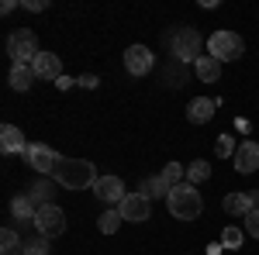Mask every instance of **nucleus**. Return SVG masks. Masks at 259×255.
I'll return each instance as SVG.
<instances>
[{
  "instance_id": "nucleus-1",
  "label": "nucleus",
  "mask_w": 259,
  "mask_h": 255,
  "mask_svg": "<svg viewBox=\"0 0 259 255\" xmlns=\"http://www.w3.org/2000/svg\"><path fill=\"white\" fill-rule=\"evenodd\" d=\"M52 179L66 190H94L100 176L94 169V162H87V159H62L56 166V173H52Z\"/></svg>"
},
{
  "instance_id": "nucleus-13",
  "label": "nucleus",
  "mask_w": 259,
  "mask_h": 255,
  "mask_svg": "<svg viewBox=\"0 0 259 255\" xmlns=\"http://www.w3.org/2000/svg\"><path fill=\"white\" fill-rule=\"evenodd\" d=\"M0 152H4V156L28 152V141H24V135H21L18 124H4V128H0Z\"/></svg>"
},
{
  "instance_id": "nucleus-8",
  "label": "nucleus",
  "mask_w": 259,
  "mask_h": 255,
  "mask_svg": "<svg viewBox=\"0 0 259 255\" xmlns=\"http://www.w3.org/2000/svg\"><path fill=\"white\" fill-rule=\"evenodd\" d=\"M152 66H156V56H152V48H145V45H132V48L124 52V69H128L132 76H149Z\"/></svg>"
},
{
  "instance_id": "nucleus-9",
  "label": "nucleus",
  "mask_w": 259,
  "mask_h": 255,
  "mask_svg": "<svg viewBox=\"0 0 259 255\" xmlns=\"http://www.w3.org/2000/svg\"><path fill=\"white\" fill-rule=\"evenodd\" d=\"M121 217L124 221H132V224H142V221H149V214H152V200L142 193H128L124 200H121Z\"/></svg>"
},
{
  "instance_id": "nucleus-11",
  "label": "nucleus",
  "mask_w": 259,
  "mask_h": 255,
  "mask_svg": "<svg viewBox=\"0 0 259 255\" xmlns=\"http://www.w3.org/2000/svg\"><path fill=\"white\" fill-rule=\"evenodd\" d=\"M235 169H239L242 176H249V173H256L259 169V141H252V138H245L239 148H235Z\"/></svg>"
},
{
  "instance_id": "nucleus-5",
  "label": "nucleus",
  "mask_w": 259,
  "mask_h": 255,
  "mask_svg": "<svg viewBox=\"0 0 259 255\" xmlns=\"http://www.w3.org/2000/svg\"><path fill=\"white\" fill-rule=\"evenodd\" d=\"M38 38H35V31H28V28H18V31H11L7 35V56L21 66H31V62L38 59Z\"/></svg>"
},
{
  "instance_id": "nucleus-22",
  "label": "nucleus",
  "mask_w": 259,
  "mask_h": 255,
  "mask_svg": "<svg viewBox=\"0 0 259 255\" xmlns=\"http://www.w3.org/2000/svg\"><path fill=\"white\" fill-rule=\"evenodd\" d=\"M121 221H124V217H121V211L114 207V211H104V214L97 217V228L104 231V235H114V231L121 228Z\"/></svg>"
},
{
  "instance_id": "nucleus-17",
  "label": "nucleus",
  "mask_w": 259,
  "mask_h": 255,
  "mask_svg": "<svg viewBox=\"0 0 259 255\" xmlns=\"http://www.w3.org/2000/svg\"><path fill=\"white\" fill-rule=\"evenodd\" d=\"M11 86H14V90H21V93H24V90H31V83H35V69H31V66H21V62H14V66H11Z\"/></svg>"
},
{
  "instance_id": "nucleus-34",
  "label": "nucleus",
  "mask_w": 259,
  "mask_h": 255,
  "mask_svg": "<svg viewBox=\"0 0 259 255\" xmlns=\"http://www.w3.org/2000/svg\"><path fill=\"white\" fill-rule=\"evenodd\" d=\"M225 252V245H221V241H211V245H207V255H221Z\"/></svg>"
},
{
  "instance_id": "nucleus-7",
  "label": "nucleus",
  "mask_w": 259,
  "mask_h": 255,
  "mask_svg": "<svg viewBox=\"0 0 259 255\" xmlns=\"http://www.w3.org/2000/svg\"><path fill=\"white\" fill-rule=\"evenodd\" d=\"M24 159H28V166L38 173V176H52L56 173V166L62 162L59 152H52L49 145H41V141H31L28 145V152H24Z\"/></svg>"
},
{
  "instance_id": "nucleus-27",
  "label": "nucleus",
  "mask_w": 259,
  "mask_h": 255,
  "mask_svg": "<svg viewBox=\"0 0 259 255\" xmlns=\"http://www.w3.org/2000/svg\"><path fill=\"white\" fill-rule=\"evenodd\" d=\"M221 245H225V248H242V228L228 224V228L221 231Z\"/></svg>"
},
{
  "instance_id": "nucleus-31",
  "label": "nucleus",
  "mask_w": 259,
  "mask_h": 255,
  "mask_svg": "<svg viewBox=\"0 0 259 255\" xmlns=\"http://www.w3.org/2000/svg\"><path fill=\"white\" fill-rule=\"evenodd\" d=\"M245 200H249V214L259 211V190H245Z\"/></svg>"
},
{
  "instance_id": "nucleus-24",
  "label": "nucleus",
  "mask_w": 259,
  "mask_h": 255,
  "mask_svg": "<svg viewBox=\"0 0 259 255\" xmlns=\"http://www.w3.org/2000/svg\"><path fill=\"white\" fill-rule=\"evenodd\" d=\"M31 200H35V203H38V207H45V203H52V183H49V179H38V183H35V186H31Z\"/></svg>"
},
{
  "instance_id": "nucleus-2",
  "label": "nucleus",
  "mask_w": 259,
  "mask_h": 255,
  "mask_svg": "<svg viewBox=\"0 0 259 255\" xmlns=\"http://www.w3.org/2000/svg\"><path fill=\"white\" fill-rule=\"evenodd\" d=\"M166 203H169V214L177 217V221H197L200 211H204V200H200L197 186H190V183L173 186L169 196H166Z\"/></svg>"
},
{
  "instance_id": "nucleus-6",
  "label": "nucleus",
  "mask_w": 259,
  "mask_h": 255,
  "mask_svg": "<svg viewBox=\"0 0 259 255\" xmlns=\"http://www.w3.org/2000/svg\"><path fill=\"white\" fill-rule=\"evenodd\" d=\"M35 231H38L41 238H59L62 231H66V211L62 207H56V203H45V207H38V214H35Z\"/></svg>"
},
{
  "instance_id": "nucleus-21",
  "label": "nucleus",
  "mask_w": 259,
  "mask_h": 255,
  "mask_svg": "<svg viewBox=\"0 0 259 255\" xmlns=\"http://www.w3.org/2000/svg\"><path fill=\"white\" fill-rule=\"evenodd\" d=\"M183 176H187V169H183L180 162H166V166H162V173H159V179L169 186V190H173V186H180V183H187Z\"/></svg>"
},
{
  "instance_id": "nucleus-28",
  "label": "nucleus",
  "mask_w": 259,
  "mask_h": 255,
  "mask_svg": "<svg viewBox=\"0 0 259 255\" xmlns=\"http://www.w3.org/2000/svg\"><path fill=\"white\" fill-rule=\"evenodd\" d=\"M245 235H249V238H256V241H259V211L245 214Z\"/></svg>"
},
{
  "instance_id": "nucleus-23",
  "label": "nucleus",
  "mask_w": 259,
  "mask_h": 255,
  "mask_svg": "<svg viewBox=\"0 0 259 255\" xmlns=\"http://www.w3.org/2000/svg\"><path fill=\"white\" fill-rule=\"evenodd\" d=\"M139 193H142V196H149V200H156V196H169V186H166L159 176H149L145 183H142Z\"/></svg>"
},
{
  "instance_id": "nucleus-4",
  "label": "nucleus",
  "mask_w": 259,
  "mask_h": 255,
  "mask_svg": "<svg viewBox=\"0 0 259 255\" xmlns=\"http://www.w3.org/2000/svg\"><path fill=\"white\" fill-rule=\"evenodd\" d=\"M207 56H214L218 62H235L245 56V41H242V35H235V31H214L211 38H207Z\"/></svg>"
},
{
  "instance_id": "nucleus-14",
  "label": "nucleus",
  "mask_w": 259,
  "mask_h": 255,
  "mask_svg": "<svg viewBox=\"0 0 259 255\" xmlns=\"http://www.w3.org/2000/svg\"><path fill=\"white\" fill-rule=\"evenodd\" d=\"M214 107H218V100L194 97L190 104H187V121H190V124H207V121L214 118Z\"/></svg>"
},
{
  "instance_id": "nucleus-15",
  "label": "nucleus",
  "mask_w": 259,
  "mask_h": 255,
  "mask_svg": "<svg viewBox=\"0 0 259 255\" xmlns=\"http://www.w3.org/2000/svg\"><path fill=\"white\" fill-rule=\"evenodd\" d=\"M11 214L18 217L21 224H35V214H38V203H35V200H31V196H14V200H11Z\"/></svg>"
},
{
  "instance_id": "nucleus-29",
  "label": "nucleus",
  "mask_w": 259,
  "mask_h": 255,
  "mask_svg": "<svg viewBox=\"0 0 259 255\" xmlns=\"http://www.w3.org/2000/svg\"><path fill=\"white\" fill-rule=\"evenodd\" d=\"M97 83H100V79L94 76V73H83V76H76V86H80V90H97Z\"/></svg>"
},
{
  "instance_id": "nucleus-26",
  "label": "nucleus",
  "mask_w": 259,
  "mask_h": 255,
  "mask_svg": "<svg viewBox=\"0 0 259 255\" xmlns=\"http://www.w3.org/2000/svg\"><path fill=\"white\" fill-rule=\"evenodd\" d=\"M235 138L232 135H218V145H214V152H218V159H235Z\"/></svg>"
},
{
  "instance_id": "nucleus-30",
  "label": "nucleus",
  "mask_w": 259,
  "mask_h": 255,
  "mask_svg": "<svg viewBox=\"0 0 259 255\" xmlns=\"http://www.w3.org/2000/svg\"><path fill=\"white\" fill-rule=\"evenodd\" d=\"M21 7H24V11H35V14H38V11H45L49 4H45V0H21Z\"/></svg>"
},
{
  "instance_id": "nucleus-12",
  "label": "nucleus",
  "mask_w": 259,
  "mask_h": 255,
  "mask_svg": "<svg viewBox=\"0 0 259 255\" xmlns=\"http://www.w3.org/2000/svg\"><path fill=\"white\" fill-rule=\"evenodd\" d=\"M94 196L97 200H104V203H114V207H121V200H124V183H121L118 176H100L97 186H94Z\"/></svg>"
},
{
  "instance_id": "nucleus-33",
  "label": "nucleus",
  "mask_w": 259,
  "mask_h": 255,
  "mask_svg": "<svg viewBox=\"0 0 259 255\" xmlns=\"http://www.w3.org/2000/svg\"><path fill=\"white\" fill-rule=\"evenodd\" d=\"M56 86H59V90H69V86H76V79H73V76H62Z\"/></svg>"
},
{
  "instance_id": "nucleus-10",
  "label": "nucleus",
  "mask_w": 259,
  "mask_h": 255,
  "mask_svg": "<svg viewBox=\"0 0 259 255\" xmlns=\"http://www.w3.org/2000/svg\"><path fill=\"white\" fill-rule=\"evenodd\" d=\"M31 69H35V76L38 79H49V83H59L66 73H62V59L56 52H38V59L31 62Z\"/></svg>"
},
{
  "instance_id": "nucleus-25",
  "label": "nucleus",
  "mask_w": 259,
  "mask_h": 255,
  "mask_svg": "<svg viewBox=\"0 0 259 255\" xmlns=\"http://www.w3.org/2000/svg\"><path fill=\"white\" fill-rule=\"evenodd\" d=\"M52 252V248H49V238H28V241H24V252L21 255H49Z\"/></svg>"
},
{
  "instance_id": "nucleus-19",
  "label": "nucleus",
  "mask_w": 259,
  "mask_h": 255,
  "mask_svg": "<svg viewBox=\"0 0 259 255\" xmlns=\"http://www.w3.org/2000/svg\"><path fill=\"white\" fill-rule=\"evenodd\" d=\"M24 252V241L18 238L14 228H4L0 231V255H21Z\"/></svg>"
},
{
  "instance_id": "nucleus-16",
  "label": "nucleus",
  "mask_w": 259,
  "mask_h": 255,
  "mask_svg": "<svg viewBox=\"0 0 259 255\" xmlns=\"http://www.w3.org/2000/svg\"><path fill=\"white\" fill-rule=\"evenodd\" d=\"M194 73H197L200 83H218L221 79V62L214 59V56H200V59L194 62Z\"/></svg>"
},
{
  "instance_id": "nucleus-18",
  "label": "nucleus",
  "mask_w": 259,
  "mask_h": 255,
  "mask_svg": "<svg viewBox=\"0 0 259 255\" xmlns=\"http://www.w3.org/2000/svg\"><path fill=\"white\" fill-rule=\"evenodd\" d=\"M211 179V162L207 159H194L190 166H187V183L190 186H200V183H207Z\"/></svg>"
},
{
  "instance_id": "nucleus-3",
  "label": "nucleus",
  "mask_w": 259,
  "mask_h": 255,
  "mask_svg": "<svg viewBox=\"0 0 259 255\" xmlns=\"http://www.w3.org/2000/svg\"><path fill=\"white\" fill-rule=\"evenodd\" d=\"M200 48H204V38H200L197 28H177L169 35V52L177 62H197Z\"/></svg>"
},
{
  "instance_id": "nucleus-20",
  "label": "nucleus",
  "mask_w": 259,
  "mask_h": 255,
  "mask_svg": "<svg viewBox=\"0 0 259 255\" xmlns=\"http://www.w3.org/2000/svg\"><path fill=\"white\" fill-rule=\"evenodd\" d=\"M221 207H225V214H232V217H245V214H249V200H245V193H242V190L228 193Z\"/></svg>"
},
{
  "instance_id": "nucleus-32",
  "label": "nucleus",
  "mask_w": 259,
  "mask_h": 255,
  "mask_svg": "<svg viewBox=\"0 0 259 255\" xmlns=\"http://www.w3.org/2000/svg\"><path fill=\"white\" fill-rule=\"evenodd\" d=\"M235 128H239L242 135H249V131H252V124H249V121H245V118H239V121H235Z\"/></svg>"
}]
</instances>
